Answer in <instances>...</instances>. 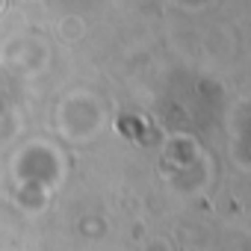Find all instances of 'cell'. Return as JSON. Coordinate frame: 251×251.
<instances>
[{"label": "cell", "instance_id": "6da1fadb", "mask_svg": "<svg viewBox=\"0 0 251 251\" xmlns=\"http://www.w3.org/2000/svg\"><path fill=\"white\" fill-rule=\"evenodd\" d=\"M118 127H121L124 133H130V136H136L139 142H151V139H148V133L142 130V124H139V121H130V118H121V121H118Z\"/></svg>", "mask_w": 251, "mask_h": 251}]
</instances>
